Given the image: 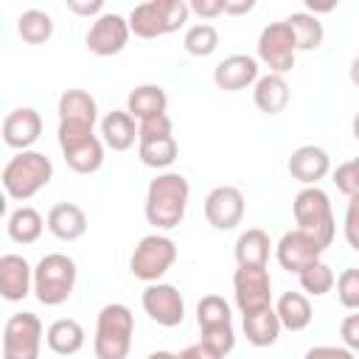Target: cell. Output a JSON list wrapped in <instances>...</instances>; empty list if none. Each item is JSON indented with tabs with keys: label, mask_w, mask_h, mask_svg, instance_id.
I'll return each mask as SVG.
<instances>
[{
	"label": "cell",
	"mask_w": 359,
	"mask_h": 359,
	"mask_svg": "<svg viewBox=\"0 0 359 359\" xmlns=\"http://www.w3.org/2000/svg\"><path fill=\"white\" fill-rule=\"evenodd\" d=\"M188 196H191V188L180 171L157 174L146 188V202H143L146 222L157 230H174L185 219Z\"/></svg>",
	"instance_id": "6da1fadb"
},
{
	"label": "cell",
	"mask_w": 359,
	"mask_h": 359,
	"mask_svg": "<svg viewBox=\"0 0 359 359\" xmlns=\"http://www.w3.org/2000/svg\"><path fill=\"white\" fill-rule=\"evenodd\" d=\"M3 191L17 199V202H28L31 196H36L50 180H53V163L48 154L28 149V151H17L6 165H3Z\"/></svg>",
	"instance_id": "7a4b0ae2"
},
{
	"label": "cell",
	"mask_w": 359,
	"mask_h": 359,
	"mask_svg": "<svg viewBox=\"0 0 359 359\" xmlns=\"http://www.w3.org/2000/svg\"><path fill=\"white\" fill-rule=\"evenodd\" d=\"M135 337V314L123 303H107L95 320V359H126Z\"/></svg>",
	"instance_id": "3957f363"
},
{
	"label": "cell",
	"mask_w": 359,
	"mask_h": 359,
	"mask_svg": "<svg viewBox=\"0 0 359 359\" xmlns=\"http://www.w3.org/2000/svg\"><path fill=\"white\" fill-rule=\"evenodd\" d=\"M188 3L185 0H151L140 3L129 14V28L140 39H157L165 34L180 31L188 22Z\"/></svg>",
	"instance_id": "277c9868"
},
{
	"label": "cell",
	"mask_w": 359,
	"mask_h": 359,
	"mask_svg": "<svg viewBox=\"0 0 359 359\" xmlns=\"http://www.w3.org/2000/svg\"><path fill=\"white\" fill-rule=\"evenodd\" d=\"M76 286V264L65 252H48L34 266V294L42 306H62Z\"/></svg>",
	"instance_id": "5b68a950"
},
{
	"label": "cell",
	"mask_w": 359,
	"mask_h": 359,
	"mask_svg": "<svg viewBox=\"0 0 359 359\" xmlns=\"http://www.w3.org/2000/svg\"><path fill=\"white\" fill-rule=\"evenodd\" d=\"M292 210H294L297 230L314 236L323 247H331L334 233H337V224H334L331 199H328V194H325L323 188L311 185V188L297 191V196H294V202H292Z\"/></svg>",
	"instance_id": "8992f818"
},
{
	"label": "cell",
	"mask_w": 359,
	"mask_h": 359,
	"mask_svg": "<svg viewBox=\"0 0 359 359\" xmlns=\"http://www.w3.org/2000/svg\"><path fill=\"white\" fill-rule=\"evenodd\" d=\"M196 323H199V342L213 348L216 353L227 356L236 348V334H233V314L224 297L219 294H205L196 303Z\"/></svg>",
	"instance_id": "52a82bcc"
},
{
	"label": "cell",
	"mask_w": 359,
	"mask_h": 359,
	"mask_svg": "<svg viewBox=\"0 0 359 359\" xmlns=\"http://www.w3.org/2000/svg\"><path fill=\"white\" fill-rule=\"evenodd\" d=\"M177 261V244L163 233L143 236L129 258V272L143 283H157Z\"/></svg>",
	"instance_id": "ba28073f"
},
{
	"label": "cell",
	"mask_w": 359,
	"mask_h": 359,
	"mask_svg": "<svg viewBox=\"0 0 359 359\" xmlns=\"http://www.w3.org/2000/svg\"><path fill=\"white\" fill-rule=\"evenodd\" d=\"M42 320L34 311H17L3 325V359H39Z\"/></svg>",
	"instance_id": "9c48e42d"
},
{
	"label": "cell",
	"mask_w": 359,
	"mask_h": 359,
	"mask_svg": "<svg viewBox=\"0 0 359 359\" xmlns=\"http://www.w3.org/2000/svg\"><path fill=\"white\" fill-rule=\"evenodd\" d=\"M59 149L76 174H95L104 165V140L93 129H65L59 126Z\"/></svg>",
	"instance_id": "30bf717a"
},
{
	"label": "cell",
	"mask_w": 359,
	"mask_h": 359,
	"mask_svg": "<svg viewBox=\"0 0 359 359\" xmlns=\"http://www.w3.org/2000/svg\"><path fill=\"white\" fill-rule=\"evenodd\" d=\"M258 59L269 67V73H278V76H286L294 67L297 42L286 20L264 25V31L258 34Z\"/></svg>",
	"instance_id": "8fae6325"
},
{
	"label": "cell",
	"mask_w": 359,
	"mask_h": 359,
	"mask_svg": "<svg viewBox=\"0 0 359 359\" xmlns=\"http://www.w3.org/2000/svg\"><path fill=\"white\" fill-rule=\"evenodd\" d=\"M233 294L241 314H255L272 306V280L266 266H238L233 272Z\"/></svg>",
	"instance_id": "7c38bea8"
},
{
	"label": "cell",
	"mask_w": 359,
	"mask_h": 359,
	"mask_svg": "<svg viewBox=\"0 0 359 359\" xmlns=\"http://www.w3.org/2000/svg\"><path fill=\"white\" fill-rule=\"evenodd\" d=\"M129 17L123 14H115V11H104L98 20H93L87 36H84V45L90 53L95 56H115L126 48L129 42Z\"/></svg>",
	"instance_id": "4fadbf2b"
},
{
	"label": "cell",
	"mask_w": 359,
	"mask_h": 359,
	"mask_svg": "<svg viewBox=\"0 0 359 359\" xmlns=\"http://www.w3.org/2000/svg\"><path fill=\"white\" fill-rule=\"evenodd\" d=\"M323 252H325V247H323L314 236H309V233H303V230H289V233H283V236L278 238V244H275V258H278V264H280L286 272H294V275H300L306 266L323 261Z\"/></svg>",
	"instance_id": "5bb4252c"
},
{
	"label": "cell",
	"mask_w": 359,
	"mask_h": 359,
	"mask_svg": "<svg viewBox=\"0 0 359 359\" xmlns=\"http://www.w3.org/2000/svg\"><path fill=\"white\" fill-rule=\"evenodd\" d=\"M140 303H143V311L163 328H174L185 320V300L180 294L177 286L171 283H149L140 294Z\"/></svg>",
	"instance_id": "9a60e30c"
},
{
	"label": "cell",
	"mask_w": 359,
	"mask_h": 359,
	"mask_svg": "<svg viewBox=\"0 0 359 359\" xmlns=\"http://www.w3.org/2000/svg\"><path fill=\"white\" fill-rule=\"evenodd\" d=\"M205 219L216 230H233L244 219V194L236 185H216L205 196Z\"/></svg>",
	"instance_id": "2e32d148"
},
{
	"label": "cell",
	"mask_w": 359,
	"mask_h": 359,
	"mask_svg": "<svg viewBox=\"0 0 359 359\" xmlns=\"http://www.w3.org/2000/svg\"><path fill=\"white\" fill-rule=\"evenodd\" d=\"M42 135V115L34 107H17L3 118V143L17 151H28Z\"/></svg>",
	"instance_id": "e0dca14e"
},
{
	"label": "cell",
	"mask_w": 359,
	"mask_h": 359,
	"mask_svg": "<svg viewBox=\"0 0 359 359\" xmlns=\"http://www.w3.org/2000/svg\"><path fill=\"white\" fill-rule=\"evenodd\" d=\"M292 180L303 182V188H311L317 185L320 180H325L331 174V157L325 149L314 146V143H306V146H297L292 154H289V163H286Z\"/></svg>",
	"instance_id": "ac0fdd59"
},
{
	"label": "cell",
	"mask_w": 359,
	"mask_h": 359,
	"mask_svg": "<svg viewBox=\"0 0 359 359\" xmlns=\"http://www.w3.org/2000/svg\"><path fill=\"white\" fill-rule=\"evenodd\" d=\"M31 292H34V266L17 252H6L0 258V294L8 303H20Z\"/></svg>",
	"instance_id": "d6986e66"
},
{
	"label": "cell",
	"mask_w": 359,
	"mask_h": 359,
	"mask_svg": "<svg viewBox=\"0 0 359 359\" xmlns=\"http://www.w3.org/2000/svg\"><path fill=\"white\" fill-rule=\"evenodd\" d=\"M261 76H258V59L247 56V53H233V56H224L216 67H213V84L219 90H227V93H236V90H244L250 84H255Z\"/></svg>",
	"instance_id": "ffe728a7"
},
{
	"label": "cell",
	"mask_w": 359,
	"mask_h": 359,
	"mask_svg": "<svg viewBox=\"0 0 359 359\" xmlns=\"http://www.w3.org/2000/svg\"><path fill=\"white\" fill-rule=\"evenodd\" d=\"M98 121V104L87 90H65L59 95V126L93 129Z\"/></svg>",
	"instance_id": "44dd1931"
},
{
	"label": "cell",
	"mask_w": 359,
	"mask_h": 359,
	"mask_svg": "<svg viewBox=\"0 0 359 359\" xmlns=\"http://www.w3.org/2000/svg\"><path fill=\"white\" fill-rule=\"evenodd\" d=\"M289 98H292L289 81L286 76H278V73L261 76L252 87V101L264 115H280L289 107Z\"/></svg>",
	"instance_id": "7402d4cb"
},
{
	"label": "cell",
	"mask_w": 359,
	"mask_h": 359,
	"mask_svg": "<svg viewBox=\"0 0 359 359\" xmlns=\"http://www.w3.org/2000/svg\"><path fill=\"white\" fill-rule=\"evenodd\" d=\"M48 230L59 241H76L87 233V213L73 202H59L48 210Z\"/></svg>",
	"instance_id": "603a6c76"
},
{
	"label": "cell",
	"mask_w": 359,
	"mask_h": 359,
	"mask_svg": "<svg viewBox=\"0 0 359 359\" xmlns=\"http://www.w3.org/2000/svg\"><path fill=\"white\" fill-rule=\"evenodd\" d=\"M101 140L112 151H126L137 140V123L126 109H112L101 118Z\"/></svg>",
	"instance_id": "cb8c5ba5"
},
{
	"label": "cell",
	"mask_w": 359,
	"mask_h": 359,
	"mask_svg": "<svg viewBox=\"0 0 359 359\" xmlns=\"http://www.w3.org/2000/svg\"><path fill=\"white\" fill-rule=\"evenodd\" d=\"M165 107H168V95L160 84H140L126 98V112L132 118H137V123L157 118V115H165Z\"/></svg>",
	"instance_id": "d4e9b609"
},
{
	"label": "cell",
	"mask_w": 359,
	"mask_h": 359,
	"mask_svg": "<svg viewBox=\"0 0 359 359\" xmlns=\"http://www.w3.org/2000/svg\"><path fill=\"white\" fill-rule=\"evenodd\" d=\"M84 328H81V323H76V320H70V317H62V320H53L50 325H48V331H45V342H48V348L53 351V353H59V356H73V353H79L81 348H84Z\"/></svg>",
	"instance_id": "484cf974"
},
{
	"label": "cell",
	"mask_w": 359,
	"mask_h": 359,
	"mask_svg": "<svg viewBox=\"0 0 359 359\" xmlns=\"http://www.w3.org/2000/svg\"><path fill=\"white\" fill-rule=\"evenodd\" d=\"M280 328H283V325H280V320H278L275 306L261 309V311H255V314H244V337H247V342L255 345V348H269V345H275L278 337H280Z\"/></svg>",
	"instance_id": "4316f807"
},
{
	"label": "cell",
	"mask_w": 359,
	"mask_h": 359,
	"mask_svg": "<svg viewBox=\"0 0 359 359\" xmlns=\"http://www.w3.org/2000/svg\"><path fill=\"white\" fill-rule=\"evenodd\" d=\"M48 227V222H42L39 210L31 208V205H20L8 213V222H6V230H8V238L17 241V244H34L42 230Z\"/></svg>",
	"instance_id": "83f0119b"
},
{
	"label": "cell",
	"mask_w": 359,
	"mask_h": 359,
	"mask_svg": "<svg viewBox=\"0 0 359 359\" xmlns=\"http://www.w3.org/2000/svg\"><path fill=\"white\" fill-rule=\"evenodd\" d=\"M275 311H278L280 325L289 328V331L309 328L311 325V317H314L311 303H309V297L303 292H283L278 297V303H275Z\"/></svg>",
	"instance_id": "f1b7e54d"
},
{
	"label": "cell",
	"mask_w": 359,
	"mask_h": 359,
	"mask_svg": "<svg viewBox=\"0 0 359 359\" xmlns=\"http://www.w3.org/2000/svg\"><path fill=\"white\" fill-rule=\"evenodd\" d=\"M272 241L261 227H250L236 238V261L238 266H266Z\"/></svg>",
	"instance_id": "f546056e"
},
{
	"label": "cell",
	"mask_w": 359,
	"mask_h": 359,
	"mask_svg": "<svg viewBox=\"0 0 359 359\" xmlns=\"http://www.w3.org/2000/svg\"><path fill=\"white\" fill-rule=\"evenodd\" d=\"M180 154V146L174 140V135H163V137H149V140H137V157L143 165L165 171Z\"/></svg>",
	"instance_id": "4dcf8cb0"
},
{
	"label": "cell",
	"mask_w": 359,
	"mask_h": 359,
	"mask_svg": "<svg viewBox=\"0 0 359 359\" xmlns=\"http://www.w3.org/2000/svg\"><path fill=\"white\" fill-rule=\"evenodd\" d=\"M286 22H289V28H292V34H294L297 50H317V48L323 45L325 31H323V22H320L314 14H309V11H294V14L286 17Z\"/></svg>",
	"instance_id": "1f68e13d"
},
{
	"label": "cell",
	"mask_w": 359,
	"mask_h": 359,
	"mask_svg": "<svg viewBox=\"0 0 359 359\" xmlns=\"http://www.w3.org/2000/svg\"><path fill=\"white\" fill-rule=\"evenodd\" d=\"M17 34L28 45H42V42H48L53 36V20L42 8H28V11H22L17 17Z\"/></svg>",
	"instance_id": "d6a6232c"
},
{
	"label": "cell",
	"mask_w": 359,
	"mask_h": 359,
	"mask_svg": "<svg viewBox=\"0 0 359 359\" xmlns=\"http://www.w3.org/2000/svg\"><path fill=\"white\" fill-rule=\"evenodd\" d=\"M182 48L191 53V56H210L216 48H219V31H216V25H210V22H196V25H191L188 31H185V36H182Z\"/></svg>",
	"instance_id": "836d02e7"
},
{
	"label": "cell",
	"mask_w": 359,
	"mask_h": 359,
	"mask_svg": "<svg viewBox=\"0 0 359 359\" xmlns=\"http://www.w3.org/2000/svg\"><path fill=\"white\" fill-rule=\"evenodd\" d=\"M297 280H300V289H303L306 294L323 297V294H328V292L334 289L337 275H334V269H331L325 261H317V264L306 266V269L297 275Z\"/></svg>",
	"instance_id": "e575fe53"
},
{
	"label": "cell",
	"mask_w": 359,
	"mask_h": 359,
	"mask_svg": "<svg viewBox=\"0 0 359 359\" xmlns=\"http://www.w3.org/2000/svg\"><path fill=\"white\" fill-rule=\"evenodd\" d=\"M337 297L345 309L351 311H359V269L356 266H348L339 272L337 278Z\"/></svg>",
	"instance_id": "d590c367"
},
{
	"label": "cell",
	"mask_w": 359,
	"mask_h": 359,
	"mask_svg": "<svg viewBox=\"0 0 359 359\" xmlns=\"http://www.w3.org/2000/svg\"><path fill=\"white\" fill-rule=\"evenodd\" d=\"M334 185L337 191H342L348 199L351 196H359V157L353 160H345L334 168Z\"/></svg>",
	"instance_id": "8d00e7d4"
},
{
	"label": "cell",
	"mask_w": 359,
	"mask_h": 359,
	"mask_svg": "<svg viewBox=\"0 0 359 359\" xmlns=\"http://www.w3.org/2000/svg\"><path fill=\"white\" fill-rule=\"evenodd\" d=\"M342 230H345V241H348V247L359 252V196H351V199H348Z\"/></svg>",
	"instance_id": "74e56055"
},
{
	"label": "cell",
	"mask_w": 359,
	"mask_h": 359,
	"mask_svg": "<svg viewBox=\"0 0 359 359\" xmlns=\"http://www.w3.org/2000/svg\"><path fill=\"white\" fill-rule=\"evenodd\" d=\"M163 135H174V126H171V118L168 115H157V118H149V121H140L137 123V140L163 137Z\"/></svg>",
	"instance_id": "f35d334b"
},
{
	"label": "cell",
	"mask_w": 359,
	"mask_h": 359,
	"mask_svg": "<svg viewBox=\"0 0 359 359\" xmlns=\"http://www.w3.org/2000/svg\"><path fill=\"white\" fill-rule=\"evenodd\" d=\"M339 337H342V342H345L348 351L359 353V311H353V314H348V317L342 320Z\"/></svg>",
	"instance_id": "ab89813d"
},
{
	"label": "cell",
	"mask_w": 359,
	"mask_h": 359,
	"mask_svg": "<svg viewBox=\"0 0 359 359\" xmlns=\"http://www.w3.org/2000/svg\"><path fill=\"white\" fill-rule=\"evenodd\" d=\"M303 359H356V356L345 345H314L303 353Z\"/></svg>",
	"instance_id": "60d3db41"
},
{
	"label": "cell",
	"mask_w": 359,
	"mask_h": 359,
	"mask_svg": "<svg viewBox=\"0 0 359 359\" xmlns=\"http://www.w3.org/2000/svg\"><path fill=\"white\" fill-rule=\"evenodd\" d=\"M188 8H191V14H196L202 20H213V17L224 14V0H191Z\"/></svg>",
	"instance_id": "b9f144b4"
},
{
	"label": "cell",
	"mask_w": 359,
	"mask_h": 359,
	"mask_svg": "<svg viewBox=\"0 0 359 359\" xmlns=\"http://www.w3.org/2000/svg\"><path fill=\"white\" fill-rule=\"evenodd\" d=\"M67 8L73 11V14H79V17H101L104 14V3L101 0H67Z\"/></svg>",
	"instance_id": "7bdbcfd3"
},
{
	"label": "cell",
	"mask_w": 359,
	"mask_h": 359,
	"mask_svg": "<svg viewBox=\"0 0 359 359\" xmlns=\"http://www.w3.org/2000/svg\"><path fill=\"white\" fill-rule=\"evenodd\" d=\"M180 359H224V356L216 353L213 348H208L205 342H196V345H188V348L180 353Z\"/></svg>",
	"instance_id": "ee69618b"
},
{
	"label": "cell",
	"mask_w": 359,
	"mask_h": 359,
	"mask_svg": "<svg viewBox=\"0 0 359 359\" xmlns=\"http://www.w3.org/2000/svg\"><path fill=\"white\" fill-rule=\"evenodd\" d=\"M252 8H255V0H224V14H233V17L250 14Z\"/></svg>",
	"instance_id": "f6af8a7d"
},
{
	"label": "cell",
	"mask_w": 359,
	"mask_h": 359,
	"mask_svg": "<svg viewBox=\"0 0 359 359\" xmlns=\"http://www.w3.org/2000/svg\"><path fill=\"white\" fill-rule=\"evenodd\" d=\"M348 79H351V84L359 90V56L351 62V70H348Z\"/></svg>",
	"instance_id": "bcb514c9"
},
{
	"label": "cell",
	"mask_w": 359,
	"mask_h": 359,
	"mask_svg": "<svg viewBox=\"0 0 359 359\" xmlns=\"http://www.w3.org/2000/svg\"><path fill=\"white\" fill-rule=\"evenodd\" d=\"M146 359H180V353H171V351H154V353H149Z\"/></svg>",
	"instance_id": "7dc6e473"
},
{
	"label": "cell",
	"mask_w": 359,
	"mask_h": 359,
	"mask_svg": "<svg viewBox=\"0 0 359 359\" xmlns=\"http://www.w3.org/2000/svg\"><path fill=\"white\" fill-rule=\"evenodd\" d=\"M351 132H353V137L359 140V112L353 115V123H351Z\"/></svg>",
	"instance_id": "c3c4849f"
}]
</instances>
